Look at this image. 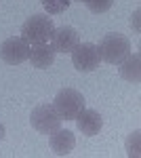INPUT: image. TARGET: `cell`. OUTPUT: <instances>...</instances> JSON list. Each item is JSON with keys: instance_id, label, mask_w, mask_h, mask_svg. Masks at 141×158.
Instances as JSON below:
<instances>
[{"instance_id": "1", "label": "cell", "mask_w": 141, "mask_h": 158, "mask_svg": "<svg viewBox=\"0 0 141 158\" xmlns=\"http://www.w3.org/2000/svg\"><path fill=\"white\" fill-rule=\"evenodd\" d=\"M55 25L48 15H32L21 25V38L30 44H44L53 38Z\"/></svg>"}, {"instance_id": "2", "label": "cell", "mask_w": 141, "mask_h": 158, "mask_svg": "<svg viewBox=\"0 0 141 158\" xmlns=\"http://www.w3.org/2000/svg\"><path fill=\"white\" fill-rule=\"evenodd\" d=\"M99 55H101V61L106 63H112V65H118L122 59H126L131 55V40L122 34H107V36L101 38L99 42Z\"/></svg>"}, {"instance_id": "3", "label": "cell", "mask_w": 141, "mask_h": 158, "mask_svg": "<svg viewBox=\"0 0 141 158\" xmlns=\"http://www.w3.org/2000/svg\"><path fill=\"white\" fill-rule=\"evenodd\" d=\"M53 106L57 110V114L61 116V120H76V116L86 108V101H84V95L80 91L61 89L53 99Z\"/></svg>"}, {"instance_id": "4", "label": "cell", "mask_w": 141, "mask_h": 158, "mask_svg": "<svg viewBox=\"0 0 141 158\" xmlns=\"http://www.w3.org/2000/svg\"><path fill=\"white\" fill-rule=\"evenodd\" d=\"M30 122H32V127H34L38 133L42 135H51L53 131H57L61 129V116L57 114V110L53 103H40V106H36L32 110V114H30Z\"/></svg>"}, {"instance_id": "5", "label": "cell", "mask_w": 141, "mask_h": 158, "mask_svg": "<svg viewBox=\"0 0 141 158\" xmlns=\"http://www.w3.org/2000/svg\"><path fill=\"white\" fill-rule=\"evenodd\" d=\"M72 63H74V68L80 70V72H93V70H97L99 63H101V55H99L97 44L78 42L76 49L72 51Z\"/></svg>"}, {"instance_id": "6", "label": "cell", "mask_w": 141, "mask_h": 158, "mask_svg": "<svg viewBox=\"0 0 141 158\" xmlns=\"http://www.w3.org/2000/svg\"><path fill=\"white\" fill-rule=\"evenodd\" d=\"M27 55H30V42L23 40L21 36H11L0 44V57L9 65L23 63L27 59Z\"/></svg>"}, {"instance_id": "7", "label": "cell", "mask_w": 141, "mask_h": 158, "mask_svg": "<svg viewBox=\"0 0 141 158\" xmlns=\"http://www.w3.org/2000/svg\"><path fill=\"white\" fill-rule=\"evenodd\" d=\"M78 42H80V34L70 25L55 27L53 38H51V47L55 49V53H72Z\"/></svg>"}, {"instance_id": "8", "label": "cell", "mask_w": 141, "mask_h": 158, "mask_svg": "<svg viewBox=\"0 0 141 158\" xmlns=\"http://www.w3.org/2000/svg\"><path fill=\"white\" fill-rule=\"evenodd\" d=\"M76 124H78V131L86 137H95V135L101 133L103 129V118L97 110H86L84 108L78 116H76Z\"/></svg>"}, {"instance_id": "9", "label": "cell", "mask_w": 141, "mask_h": 158, "mask_svg": "<svg viewBox=\"0 0 141 158\" xmlns=\"http://www.w3.org/2000/svg\"><path fill=\"white\" fill-rule=\"evenodd\" d=\"M48 146H51V150L57 156H68L72 150H74V146H76V137L68 129H57V131H53L51 137H48Z\"/></svg>"}, {"instance_id": "10", "label": "cell", "mask_w": 141, "mask_h": 158, "mask_svg": "<svg viewBox=\"0 0 141 158\" xmlns=\"http://www.w3.org/2000/svg\"><path fill=\"white\" fill-rule=\"evenodd\" d=\"M55 49L48 44V42H44V44H30V55H27V59H30V63L34 65V68H38V70H44V68H48V65H53L55 63Z\"/></svg>"}, {"instance_id": "11", "label": "cell", "mask_w": 141, "mask_h": 158, "mask_svg": "<svg viewBox=\"0 0 141 158\" xmlns=\"http://www.w3.org/2000/svg\"><path fill=\"white\" fill-rule=\"evenodd\" d=\"M120 68V76L124 78V80H129V82H139L141 80V55L139 53H131L126 59H122L118 63Z\"/></svg>"}, {"instance_id": "12", "label": "cell", "mask_w": 141, "mask_h": 158, "mask_svg": "<svg viewBox=\"0 0 141 158\" xmlns=\"http://www.w3.org/2000/svg\"><path fill=\"white\" fill-rule=\"evenodd\" d=\"M40 2H42V6L48 15H59L70 6L72 0H40Z\"/></svg>"}, {"instance_id": "13", "label": "cell", "mask_w": 141, "mask_h": 158, "mask_svg": "<svg viewBox=\"0 0 141 158\" xmlns=\"http://www.w3.org/2000/svg\"><path fill=\"white\" fill-rule=\"evenodd\" d=\"M86 9L95 15H101V13H107L112 6H114V0H84Z\"/></svg>"}, {"instance_id": "14", "label": "cell", "mask_w": 141, "mask_h": 158, "mask_svg": "<svg viewBox=\"0 0 141 158\" xmlns=\"http://www.w3.org/2000/svg\"><path fill=\"white\" fill-rule=\"evenodd\" d=\"M139 131H135V133H131L129 135V139H126V154H129L131 158H137L141 154V148H139V141H141V137H139Z\"/></svg>"}, {"instance_id": "15", "label": "cell", "mask_w": 141, "mask_h": 158, "mask_svg": "<svg viewBox=\"0 0 141 158\" xmlns=\"http://www.w3.org/2000/svg\"><path fill=\"white\" fill-rule=\"evenodd\" d=\"M131 25H135V30L139 32V11L133 13V17H131Z\"/></svg>"}, {"instance_id": "16", "label": "cell", "mask_w": 141, "mask_h": 158, "mask_svg": "<svg viewBox=\"0 0 141 158\" xmlns=\"http://www.w3.org/2000/svg\"><path fill=\"white\" fill-rule=\"evenodd\" d=\"M4 135H6V129H4V124H2V122H0V141H2V139H4Z\"/></svg>"}, {"instance_id": "17", "label": "cell", "mask_w": 141, "mask_h": 158, "mask_svg": "<svg viewBox=\"0 0 141 158\" xmlns=\"http://www.w3.org/2000/svg\"><path fill=\"white\" fill-rule=\"evenodd\" d=\"M78 2H84V0H78Z\"/></svg>"}]
</instances>
